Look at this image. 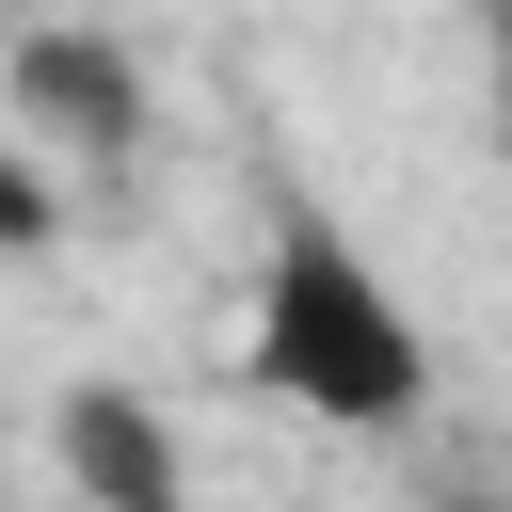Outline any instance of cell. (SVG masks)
Masks as SVG:
<instances>
[{
  "instance_id": "1",
  "label": "cell",
  "mask_w": 512,
  "mask_h": 512,
  "mask_svg": "<svg viewBox=\"0 0 512 512\" xmlns=\"http://www.w3.org/2000/svg\"><path fill=\"white\" fill-rule=\"evenodd\" d=\"M240 384L288 400L304 432H416L432 416V336L416 304L352 256L336 208H272V256H256V320H240Z\"/></svg>"
},
{
  "instance_id": "2",
  "label": "cell",
  "mask_w": 512,
  "mask_h": 512,
  "mask_svg": "<svg viewBox=\"0 0 512 512\" xmlns=\"http://www.w3.org/2000/svg\"><path fill=\"white\" fill-rule=\"evenodd\" d=\"M48 448H64V480H80V512H192V464H176V432H160V400H128V384H64V416H48Z\"/></svg>"
},
{
  "instance_id": "3",
  "label": "cell",
  "mask_w": 512,
  "mask_h": 512,
  "mask_svg": "<svg viewBox=\"0 0 512 512\" xmlns=\"http://www.w3.org/2000/svg\"><path fill=\"white\" fill-rule=\"evenodd\" d=\"M16 112L48 128V144H80V160H112V144H144V64L112 48V32H16Z\"/></svg>"
},
{
  "instance_id": "4",
  "label": "cell",
  "mask_w": 512,
  "mask_h": 512,
  "mask_svg": "<svg viewBox=\"0 0 512 512\" xmlns=\"http://www.w3.org/2000/svg\"><path fill=\"white\" fill-rule=\"evenodd\" d=\"M48 224H64V208H48V176H32V160H0V240H48Z\"/></svg>"
},
{
  "instance_id": "5",
  "label": "cell",
  "mask_w": 512,
  "mask_h": 512,
  "mask_svg": "<svg viewBox=\"0 0 512 512\" xmlns=\"http://www.w3.org/2000/svg\"><path fill=\"white\" fill-rule=\"evenodd\" d=\"M480 96H496V160H512V0L480 16Z\"/></svg>"
},
{
  "instance_id": "6",
  "label": "cell",
  "mask_w": 512,
  "mask_h": 512,
  "mask_svg": "<svg viewBox=\"0 0 512 512\" xmlns=\"http://www.w3.org/2000/svg\"><path fill=\"white\" fill-rule=\"evenodd\" d=\"M432 512H496V496H432Z\"/></svg>"
}]
</instances>
